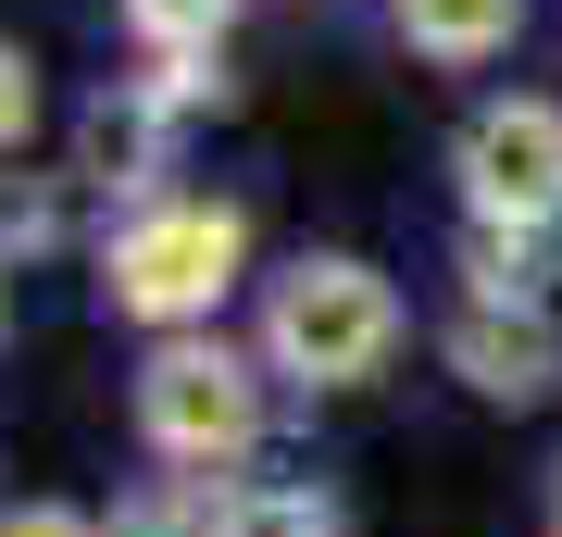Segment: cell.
<instances>
[{"label": "cell", "mask_w": 562, "mask_h": 537, "mask_svg": "<svg viewBox=\"0 0 562 537\" xmlns=\"http://www.w3.org/2000/svg\"><path fill=\"white\" fill-rule=\"evenodd\" d=\"M387 350H401V288L362 250H301L262 300V362L301 388H362Z\"/></svg>", "instance_id": "6da1fadb"}, {"label": "cell", "mask_w": 562, "mask_h": 537, "mask_svg": "<svg viewBox=\"0 0 562 537\" xmlns=\"http://www.w3.org/2000/svg\"><path fill=\"white\" fill-rule=\"evenodd\" d=\"M238 262H250V213L238 200H150V213L101 250V300L162 325V338H188V325L238 288Z\"/></svg>", "instance_id": "7a4b0ae2"}, {"label": "cell", "mask_w": 562, "mask_h": 537, "mask_svg": "<svg viewBox=\"0 0 562 537\" xmlns=\"http://www.w3.org/2000/svg\"><path fill=\"white\" fill-rule=\"evenodd\" d=\"M138 438L162 462H188V476H213V462H238L262 438V376L250 350H225L213 325H188V338H162L138 362Z\"/></svg>", "instance_id": "3957f363"}, {"label": "cell", "mask_w": 562, "mask_h": 537, "mask_svg": "<svg viewBox=\"0 0 562 537\" xmlns=\"http://www.w3.org/2000/svg\"><path fill=\"white\" fill-rule=\"evenodd\" d=\"M462 200L487 225H562V100H487L462 125Z\"/></svg>", "instance_id": "277c9868"}, {"label": "cell", "mask_w": 562, "mask_h": 537, "mask_svg": "<svg viewBox=\"0 0 562 537\" xmlns=\"http://www.w3.org/2000/svg\"><path fill=\"white\" fill-rule=\"evenodd\" d=\"M450 376L475 400H538V388H562V325L513 313V300H462L450 313Z\"/></svg>", "instance_id": "5b68a950"}, {"label": "cell", "mask_w": 562, "mask_h": 537, "mask_svg": "<svg viewBox=\"0 0 562 537\" xmlns=\"http://www.w3.org/2000/svg\"><path fill=\"white\" fill-rule=\"evenodd\" d=\"M162 100L150 88H125V100H88V125H76V176L88 188H150L162 176Z\"/></svg>", "instance_id": "8992f818"}, {"label": "cell", "mask_w": 562, "mask_h": 537, "mask_svg": "<svg viewBox=\"0 0 562 537\" xmlns=\"http://www.w3.org/2000/svg\"><path fill=\"white\" fill-rule=\"evenodd\" d=\"M462 300H513V313H550V225H462Z\"/></svg>", "instance_id": "52a82bcc"}, {"label": "cell", "mask_w": 562, "mask_h": 537, "mask_svg": "<svg viewBox=\"0 0 562 537\" xmlns=\"http://www.w3.org/2000/svg\"><path fill=\"white\" fill-rule=\"evenodd\" d=\"M513 25H525V0H401V38L425 63H487V51H513Z\"/></svg>", "instance_id": "ba28073f"}, {"label": "cell", "mask_w": 562, "mask_h": 537, "mask_svg": "<svg viewBox=\"0 0 562 537\" xmlns=\"http://www.w3.org/2000/svg\"><path fill=\"white\" fill-rule=\"evenodd\" d=\"M225 500L238 488H213V476H150L138 500H113L101 537H225Z\"/></svg>", "instance_id": "9c48e42d"}, {"label": "cell", "mask_w": 562, "mask_h": 537, "mask_svg": "<svg viewBox=\"0 0 562 537\" xmlns=\"http://www.w3.org/2000/svg\"><path fill=\"white\" fill-rule=\"evenodd\" d=\"M225 13H238V0H125V25H138L162 63H213L225 51Z\"/></svg>", "instance_id": "30bf717a"}, {"label": "cell", "mask_w": 562, "mask_h": 537, "mask_svg": "<svg viewBox=\"0 0 562 537\" xmlns=\"http://www.w3.org/2000/svg\"><path fill=\"white\" fill-rule=\"evenodd\" d=\"M225 537H338V513H325V488H238Z\"/></svg>", "instance_id": "8fae6325"}, {"label": "cell", "mask_w": 562, "mask_h": 537, "mask_svg": "<svg viewBox=\"0 0 562 537\" xmlns=\"http://www.w3.org/2000/svg\"><path fill=\"white\" fill-rule=\"evenodd\" d=\"M63 238V188L50 176H0V250H50Z\"/></svg>", "instance_id": "7c38bea8"}, {"label": "cell", "mask_w": 562, "mask_h": 537, "mask_svg": "<svg viewBox=\"0 0 562 537\" xmlns=\"http://www.w3.org/2000/svg\"><path fill=\"white\" fill-rule=\"evenodd\" d=\"M25 125H38V63L0 38V150H25Z\"/></svg>", "instance_id": "4fadbf2b"}, {"label": "cell", "mask_w": 562, "mask_h": 537, "mask_svg": "<svg viewBox=\"0 0 562 537\" xmlns=\"http://www.w3.org/2000/svg\"><path fill=\"white\" fill-rule=\"evenodd\" d=\"M150 100H162V113H201V100H225V76H213V63H162Z\"/></svg>", "instance_id": "5bb4252c"}, {"label": "cell", "mask_w": 562, "mask_h": 537, "mask_svg": "<svg viewBox=\"0 0 562 537\" xmlns=\"http://www.w3.org/2000/svg\"><path fill=\"white\" fill-rule=\"evenodd\" d=\"M0 537H101V525L63 513V500H25V513H0Z\"/></svg>", "instance_id": "9a60e30c"}, {"label": "cell", "mask_w": 562, "mask_h": 537, "mask_svg": "<svg viewBox=\"0 0 562 537\" xmlns=\"http://www.w3.org/2000/svg\"><path fill=\"white\" fill-rule=\"evenodd\" d=\"M0 338H13V262H0Z\"/></svg>", "instance_id": "2e32d148"}]
</instances>
